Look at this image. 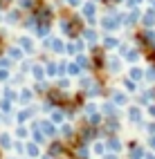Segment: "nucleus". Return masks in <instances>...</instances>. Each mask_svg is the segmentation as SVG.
Here are the masks:
<instances>
[{
	"mask_svg": "<svg viewBox=\"0 0 155 159\" xmlns=\"http://www.w3.org/2000/svg\"><path fill=\"white\" fill-rule=\"evenodd\" d=\"M148 114L155 119V103H148Z\"/></svg>",
	"mask_w": 155,
	"mask_h": 159,
	"instance_id": "de8ad7c7",
	"label": "nucleus"
},
{
	"mask_svg": "<svg viewBox=\"0 0 155 159\" xmlns=\"http://www.w3.org/2000/svg\"><path fill=\"white\" fill-rule=\"evenodd\" d=\"M34 18L38 20V23H45V25H52V20H54V7H49L47 2H43V0H38V5L32 9Z\"/></svg>",
	"mask_w": 155,
	"mask_h": 159,
	"instance_id": "f03ea898",
	"label": "nucleus"
},
{
	"mask_svg": "<svg viewBox=\"0 0 155 159\" xmlns=\"http://www.w3.org/2000/svg\"><path fill=\"white\" fill-rule=\"evenodd\" d=\"M81 72H83V70L77 65V61H70L65 65V74H68V76H81Z\"/></svg>",
	"mask_w": 155,
	"mask_h": 159,
	"instance_id": "412c9836",
	"label": "nucleus"
},
{
	"mask_svg": "<svg viewBox=\"0 0 155 159\" xmlns=\"http://www.w3.org/2000/svg\"><path fill=\"white\" fill-rule=\"evenodd\" d=\"M32 74L36 81H43L45 79V65H32Z\"/></svg>",
	"mask_w": 155,
	"mask_h": 159,
	"instance_id": "cd10ccee",
	"label": "nucleus"
},
{
	"mask_svg": "<svg viewBox=\"0 0 155 159\" xmlns=\"http://www.w3.org/2000/svg\"><path fill=\"white\" fill-rule=\"evenodd\" d=\"M144 79H146L148 83H155V67H148L146 74H144Z\"/></svg>",
	"mask_w": 155,
	"mask_h": 159,
	"instance_id": "4c0bfd02",
	"label": "nucleus"
},
{
	"mask_svg": "<svg viewBox=\"0 0 155 159\" xmlns=\"http://www.w3.org/2000/svg\"><path fill=\"white\" fill-rule=\"evenodd\" d=\"M27 155H29V157H38V146H36V143H29V146H27Z\"/></svg>",
	"mask_w": 155,
	"mask_h": 159,
	"instance_id": "ea45409f",
	"label": "nucleus"
},
{
	"mask_svg": "<svg viewBox=\"0 0 155 159\" xmlns=\"http://www.w3.org/2000/svg\"><path fill=\"white\" fill-rule=\"evenodd\" d=\"M5 79H9V74H7V70L2 67V70H0V81H5Z\"/></svg>",
	"mask_w": 155,
	"mask_h": 159,
	"instance_id": "8fccbe9b",
	"label": "nucleus"
},
{
	"mask_svg": "<svg viewBox=\"0 0 155 159\" xmlns=\"http://www.w3.org/2000/svg\"><path fill=\"white\" fill-rule=\"evenodd\" d=\"M18 45L23 47L25 54H34V52H36V45H34V40L29 38V36H20L18 38Z\"/></svg>",
	"mask_w": 155,
	"mask_h": 159,
	"instance_id": "ddd939ff",
	"label": "nucleus"
},
{
	"mask_svg": "<svg viewBox=\"0 0 155 159\" xmlns=\"http://www.w3.org/2000/svg\"><path fill=\"white\" fill-rule=\"evenodd\" d=\"M45 76H59V63H54V61H49L47 65H45Z\"/></svg>",
	"mask_w": 155,
	"mask_h": 159,
	"instance_id": "393cba45",
	"label": "nucleus"
},
{
	"mask_svg": "<svg viewBox=\"0 0 155 159\" xmlns=\"http://www.w3.org/2000/svg\"><path fill=\"white\" fill-rule=\"evenodd\" d=\"M81 38H83L86 43H90V45H95L97 40H99V34L95 31V27H86L83 31H81Z\"/></svg>",
	"mask_w": 155,
	"mask_h": 159,
	"instance_id": "4468645a",
	"label": "nucleus"
},
{
	"mask_svg": "<svg viewBox=\"0 0 155 159\" xmlns=\"http://www.w3.org/2000/svg\"><path fill=\"white\" fill-rule=\"evenodd\" d=\"M101 114L103 116H117V105L112 101H103L101 103Z\"/></svg>",
	"mask_w": 155,
	"mask_h": 159,
	"instance_id": "f3484780",
	"label": "nucleus"
},
{
	"mask_svg": "<svg viewBox=\"0 0 155 159\" xmlns=\"http://www.w3.org/2000/svg\"><path fill=\"white\" fill-rule=\"evenodd\" d=\"M63 14V18H61V23H59V27H61V34L63 36H68V38H79L81 36V31L86 29V20H83V16H77V14H72L70 9L65 11H61Z\"/></svg>",
	"mask_w": 155,
	"mask_h": 159,
	"instance_id": "f257e3e1",
	"label": "nucleus"
},
{
	"mask_svg": "<svg viewBox=\"0 0 155 159\" xmlns=\"http://www.w3.org/2000/svg\"><path fill=\"white\" fill-rule=\"evenodd\" d=\"M86 121H88L90 125H95V128H101V123H103V114H101V112H95V114H90Z\"/></svg>",
	"mask_w": 155,
	"mask_h": 159,
	"instance_id": "5701e85b",
	"label": "nucleus"
},
{
	"mask_svg": "<svg viewBox=\"0 0 155 159\" xmlns=\"http://www.w3.org/2000/svg\"><path fill=\"white\" fill-rule=\"evenodd\" d=\"M103 150H106V146H103V143H95V152L97 155H103Z\"/></svg>",
	"mask_w": 155,
	"mask_h": 159,
	"instance_id": "49530a36",
	"label": "nucleus"
},
{
	"mask_svg": "<svg viewBox=\"0 0 155 159\" xmlns=\"http://www.w3.org/2000/svg\"><path fill=\"white\" fill-rule=\"evenodd\" d=\"M144 74H146V70H144V67L133 65V67H130V72H128V76L135 81V83H142V81H144Z\"/></svg>",
	"mask_w": 155,
	"mask_h": 159,
	"instance_id": "dca6fc26",
	"label": "nucleus"
},
{
	"mask_svg": "<svg viewBox=\"0 0 155 159\" xmlns=\"http://www.w3.org/2000/svg\"><path fill=\"white\" fill-rule=\"evenodd\" d=\"M99 25H101V29L106 31V34H112V31H117L121 27V23L115 16V9H112L110 14H103V18H99Z\"/></svg>",
	"mask_w": 155,
	"mask_h": 159,
	"instance_id": "7ed1b4c3",
	"label": "nucleus"
},
{
	"mask_svg": "<svg viewBox=\"0 0 155 159\" xmlns=\"http://www.w3.org/2000/svg\"><path fill=\"white\" fill-rule=\"evenodd\" d=\"M9 20H12V23H18V20H20V11H18V9L9 14Z\"/></svg>",
	"mask_w": 155,
	"mask_h": 159,
	"instance_id": "37998d69",
	"label": "nucleus"
},
{
	"mask_svg": "<svg viewBox=\"0 0 155 159\" xmlns=\"http://www.w3.org/2000/svg\"><path fill=\"white\" fill-rule=\"evenodd\" d=\"M56 88H59V90H63V92H68V90H70V76H68V79L61 76L59 83H56Z\"/></svg>",
	"mask_w": 155,
	"mask_h": 159,
	"instance_id": "f704fd0d",
	"label": "nucleus"
},
{
	"mask_svg": "<svg viewBox=\"0 0 155 159\" xmlns=\"http://www.w3.org/2000/svg\"><path fill=\"white\" fill-rule=\"evenodd\" d=\"M97 134H99V128H95V125H90L88 121H83V125H81V130L77 132V137L81 141H92V139H97Z\"/></svg>",
	"mask_w": 155,
	"mask_h": 159,
	"instance_id": "20e7f679",
	"label": "nucleus"
},
{
	"mask_svg": "<svg viewBox=\"0 0 155 159\" xmlns=\"http://www.w3.org/2000/svg\"><path fill=\"white\" fill-rule=\"evenodd\" d=\"M144 56H146V61L151 63V67H155V45H153V47H148L146 52H144Z\"/></svg>",
	"mask_w": 155,
	"mask_h": 159,
	"instance_id": "2f4dec72",
	"label": "nucleus"
},
{
	"mask_svg": "<svg viewBox=\"0 0 155 159\" xmlns=\"http://www.w3.org/2000/svg\"><path fill=\"white\" fill-rule=\"evenodd\" d=\"M153 99H155V94H153V90H146V92H142L139 97H137L139 105H148V103H151Z\"/></svg>",
	"mask_w": 155,
	"mask_h": 159,
	"instance_id": "b1692460",
	"label": "nucleus"
},
{
	"mask_svg": "<svg viewBox=\"0 0 155 159\" xmlns=\"http://www.w3.org/2000/svg\"><path fill=\"white\" fill-rule=\"evenodd\" d=\"M106 70L108 74H119L121 70H124V58H119V56H106Z\"/></svg>",
	"mask_w": 155,
	"mask_h": 159,
	"instance_id": "39448f33",
	"label": "nucleus"
},
{
	"mask_svg": "<svg viewBox=\"0 0 155 159\" xmlns=\"http://www.w3.org/2000/svg\"><path fill=\"white\" fill-rule=\"evenodd\" d=\"M83 112H86V114L90 116V114H95V112H99V110H97V105L90 101V103H83Z\"/></svg>",
	"mask_w": 155,
	"mask_h": 159,
	"instance_id": "e433bc0d",
	"label": "nucleus"
},
{
	"mask_svg": "<svg viewBox=\"0 0 155 159\" xmlns=\"http://www.w3.org/2000/svg\"><path fill=\"white\" fill-rule=\"evenodd\" d=\"M108 148H110L112 152H119V150H121V141L117 139L115 134H110V137H108Z\"/></svg>",
	"mask_w": 155,
	"mask_h": 159,
	"instance_id": "a878e982",
	"label": "nucleus"
},
{
	"mask_svg": "<svg viewBox=\"0 0 155 159\" xmlns=\"http://www.w3.org/2000/svg\"><path fill=\"white\" fill-rule=\"evenodd\" d=\"M148 132H151V134H155V121H153V123H148Z\"/></svg>",
	"mask_w": 155,
	"mask_h": 159,
	"instance_id": "603ef678",
	"label": "nucleus"
},
{
	"mask_svg": "<svg viewBox=\"0 0 155 159\" xmlns=\"http://www.w3.org/2000/svg\"><path fill=\"white\" fill-rule=\"evenodd\" d=\"M121 85H124V92H137V90H139V85H137L130 76H124V79H121Z\"/></svg>",
	"mask_w": 155,
	"mask_h": 159,
	"instance_id": "6ab92c4d",
	"label": "nucleus"
},
{
	"mask_svg": "<svg viewBox=\"0 0 155 159\" xmlns=\"http://www.w3.org/2000/svg\"><path fill=\"white\" fill-rule=\"evenodd\" d=\"M95 83V79H90V76H81V81H79V88H81V92H86V90H90V85Z\"/></svg>",
	"mask_w": 155,
	"mask_h": 159,
	"instance_id": "c756f323",
	"label": "nucleus"
},
{
	"mask_svg": "<svg viewBox=\"0 0 155 159\" xmlns=\"http://www.w3.org/2000/svg\"><path fill=\"white\" fill-rule=\"evenodd\" d=\"M9 2H12V0H0V9H5V7H9Z\"/></svg>",
	"mask_w": 155,
	"mask_h": 159,
	"instance_id": "3c124183",
	"label": "nucleus"
},
{
	"mask_svg": "<svg viewBox=\"0 0 155 159\" xmlns=\"http://www.w3.org/2000/svg\"><path fill=\"white\" fill-rule=\"evenodd\" d=\"M151 146L155 148V134H151Z\"/></svg>",
	"mask_w": 155,
	"mask_h": 159,
	"instance_id": "5fc2aeb1",
	"label": "nucleus"
},
{
	"mask_svg": "<svg viewBox=\"0 0 155 159\" xmlns=\"http://www.w3.org/2000/svg\"><path fill=\"white\" fill-rule=\"evenodd\" d=\"M45 49L54 52V54H65V43L61 38H45Z\"/></svg>",
	"mask_w": 155,
	"mask_h": 159,
	"instance_id": "0eeeda50",
	"label": "nucleus"
},
{
	"mask_svg": "<svg viewBox=\"0 0 155 159\" xmlns=\"http://www.w3.org/2000/svg\"><path fill=\"white\" fill-rule=\"evenodd\" d=\"M130 159H144V150L139 146H133L130 148Z\"/></svg>",
	"mask_w": 155,
	"mask_h": 159,
	"instance_id": "473e14b6",
	"label": "nucleus"
},
{
	"mask_svg": "<svg viewBox=\"0 0 155 159\" xmlns=\"http://www.w3.org/2000/svg\"><path fill=\"white\" fill-rule=\"evenodd\" d=\"M9 65H12V63H9L7 58H2V61H0V67H5V70H9Z\"/></svg>",
	"mask_w": 155,
	"mask_h": 159,
	"instance_id": "09e8293b",
	"label": "nucleus"
},
{
	"mask_svg": "<svg viewBox=\"0 0 155 159\" xmlns=\"http://www.w3.org/2000/svg\"><path fill=\"white\" fill-rule=\"evenodd\" d=\"M16 97H18V94H16L14 90H5V99H7V101H12V99H16Z\"/></svg>",
	"mask_w": 155,
	"mask_h": 159,
	"instance_id": "a18cd8bd",
	"label": "nucleus"
},
{
	"mask_svg": "<svg viewBox=\"0 0 155 159\" xmlns=\"http://www.w3.org/2000/svg\"><path fill=\"white\" fill-rule=\"evenodd\" d=\"M95 14H97V2H95V0L81 2V16H83V20H86V18H97Z\"/></svg>",
	"mask_w": 155,
	"mask_h": 159,
	"instance_id": "1a4fd4ad",
	"label": "nucleus"
},
{
	"mask_svg": "<svg viewBox=\"0 0 155 159\" xmlns=\"http://www.w3.org/2000/svg\"><path fill=\"white\" fill-rule=\"evenodd\" d=\"M32 112H34V110H23V112L18 114V121H20V123H25L29 116H32Z\"/></svg>",
	"mask_w": 155,
	"mask_h": 159,
	"instance_id": "58836bf2",
	"label": "nucleus"
},
{
	"mask_svg": "<svg viewBox=\"0 0 155 159\" xmlns=\"http://www.w3.org/2000/svg\"><path fill=\"white\" fill-rule=\"evenodd\" d=\"M32 99H34V92H32V90H23V92H20V101H23L25 105L32 101Z\"/></svg>",
	"mask_w": 155,
	"mask_h": 159,
	"instance_id": "72a5a7b5",
	"label": "nucleus"
},
{
	"mask_svg": "<svg viewBox=\"0 0 155 159\" xmlns=\"http://www.w3.org/2000/svg\"><path fill=\"white\" fill-rule=\"evenodd\" d=\"M77 65H79L81 70H92L90 58H86V56H83V52H81V54H77Z\"/></svg>",
	"mask_w": 155,
	"mask_h": 159,
	"instance_id": "bb28decb",
	"label": "nucleus"
},
{
	"mask_svg": "<svg viewBox=\"0 0 155 159\" xmlns=\"http://www.w3.org/2000/svg\"><path fill=\"white\" fill-rule=\"evenodd\" d=\"M110 97H112V103H115L117 108H121V105L128 103V94L121 92V90H115V88H112V90H110Z\"/></svg>",
	"mask_w": 155,
	"mask_h": 159,
	"instance_id": "9b49d317",
	"label": "nucleus"
},
{
	"mask_svg": "<svg viewBox=\"0 0 155 159\" xmlns=\"http://www.w3.org/2000/svg\"><path fill=\"white\" fill-rule=\"evenodd\" d=\"M142 119H144L142 108H139V105H130V108H128V121L137 125V123H142Z\"/></svg>",
	"mask_w": 155,
	"mask_h": 159,
	"instance_id": "f8f14e48",
	"label": "nucleus"
},
{
	"mask_svg": "<svg viewBox=\"0 0 155 159\" xmlns=\"http://www.w3.org/2000/svg\"><path fill=\"white\" fill-rule=\"evenodd\" d=\"M103 159H117V155H115V152H110V155H106Z\"/></svg>",
	"mask_w": 155,
	"mask_h": 159,
	"instance_id": "864d4df0",
	"label": "nucleus"
},
{
	"mask_svg": "<svg viewBox=\"0 0 155 159\" xmlns=\"http://www.w3.org/2000/svg\"><path fill=\"white\" fill-rule=\"evenodd\" d=\"M139 25H142V27H146V29H153V27H155V7L146 9V11H142Z\"/></svg>",
	"mask_w": 155,
	"mask_h": 159,
	"instance_id": "6e6552de",
	"label": "nucleus"
},
{
	"mask_svg": "<svg viewBox=\"0 0 155 159\" xmlns=\"http://www.w3.org/2000/svg\"><path fill=\"white\" fill-rule=\"evenodd\" d=\"M121 128V123H119V119H117V116H108V119H106V116H103V123H101V130H103V134H115L117 130Z\"/></svg>",
	"mask_w": 155,
	"mask_h": 159,
	"instance_id": "423d86ee",
	"label": "nucleus"
},
{
	"mask_svg": "<svg viewBox=\"0 0 155 159\" xmlns=\"http://www.w3.org/2000/svg\"><path fill=\"white\" fill-rule=\"evenodd\" d=\"M65 116H68V114H65L63 110L59 108V110H52V116H49V121H52V123H56V125H61V123H65Z\"/></svg>",
	"mask_w": 155,
	"mask_h": 159,
	"instance_id": "aec40b11",
	"label": "nucleus"
},
{
	"mask_svg": "<svg viewBox=\"0 0 155 159\" xmlns=\"http://www.w3.org/2000/svg\"><path fill=\"white\" fill-rule=\"evenodd\" d=\"M63 2H65L68 7H72V9H74V7H81V0H63Z\"/></svg>",
	"mask_w": 155,
	"mask_h": 159,
	"instance_id": "c03bdc74",
	"label": "nucleus"
},
{
	"mask_svg": "<svg viewBox=\"0 0 155 159\" xmlns=\"http://www.w3.org/2000/svg\"><path fill=\"white\" fill-rule=\"evenodd\" d=\"M9 58H12V61H23V49H20V47H12V49H9Z\"/></svg>",
	"mask_w": 155,
	"mask_h": 159,
	"instance_id": "7c9ffc66",
	"label": "nucleus"
},
{
	"mask_svg": "<svg viewBox=\"0 0 155 159\" xmlns=\"http://www.w3.org/2000/svg\"><path fill=\"white\" fill-rule=\"evenodd\" d=\"M0 110H2V112H9V110H12V101L2 99V101H0Z\"/></svg>",
	"mask_w": 155,
	"mask_h": 159,
	"instance_id": "a19ab883",
	"label": "nucleus"
},
{
	"mask_svg": "<svg viewBox=\"0 0 155 159\" xmlns=\"http://www.w3.org/2000/svg\"><path fill=\"white\" fill-rule=\"evenodd\" d=\"M101 47H103V49H117V47H119V40H117L115 36H103Z\"/></svg>",
	"mask_w": 155,
	"mask_h": 159,
	"instance_id": "a211bd4d",
	"label": "nucleus"
},
{
	"mask_svg": "<svg viewBox=\"0 0 155 159\" xmlns=\"http://www.w3.org/2000/svg\"><path fill=\"white\" fill-rule=\"evenodd\" d=\"M61 134H63L65 139H72V137H74L77 132H74V128H72V125H68V123H61Z\"/></svg>",
	"mask_w": 155,
	"mask_h": 159,
	"instance_id": "c85d7f7f",
	"label": "nucleus"
},
{
	"mask_svg": "<svg viewBox=\"0 0 155 159\" xmlns=\"http://www.w3.org/2000/svg\"><path fill=\"white\" fill-rule=\"evenodd\" d=\"M47 90H49V88L45 85L43 81H36V83H34V92H38V94H45Z\"/></svg>",
	"mask_w": 155,
	"mask_h": 159,
	"instance_id": "c9c22d12",
	"label": "nucleus"
},
{
	"mask_svg": "<svg viewBox=\"0 0 155 159\" xmlns=\"http://www.w3.org/2000/svg\"><path fill=\"white\" fill-rule=\"evenodd\" d=\"M9 143H12V137H9V134H2V137H0V146H9Z\"/></svg>",
	"mask_w": 155,
	"mask_h": 159,
	"instance_id": "79ce46f5",
	"label": "nucleus"
},
{
	"mask_svg": "<svg viewBox=\"0 0 155 159\" xmlns=\"http://www.w3.org/2000/svg\"><path fill=\"white\" fill-rule=\"evenodd\" d=\"M133 2H135V5H142V2H144V0H133Z\"/></svg>",
	"mask_w": 155,
	"mask_h": 159,
	"instance_id": "6e6d98bb",
	"label": "nucleus"
},
{
	"mask_svg": "<svg viewBox=\"0 0 155 159\" xmlns=\"http://www.w3.org/2000/svg\"><path fill=\"white\" fill-rule=\"evenodd\" d=\"M63 152H65V148H63L61 141H54V143L49 146V150H47V155H52V157H61Z\"/></svg>",
	"mask_w": 155,
	"mask_h": 159,
	"instance_id": "4be33fe9",
	"label": "nucleus"
},
{
	"mask_svg": "<svg viewBox=\"0 0 155 159\" xmlns=\"http://www.w3.org/2000/svg\"><path fill=\"white\" fill-rule=\"evenodd\" d=\"M146 159H155V155H146Z\"/></svg>",
	"mask_w": 155,
	"mask_h": 159,
	"instance_id": "4d7b16f0",
	"label": "nucleus"
},
{
	"mask_svg": "<svg viewBox=\"0 0 155 159\" xmlns=\"http://www.w3.org/2000/svg\"><path fill=\"white\" fill-rule=\"evenodd\" d=\"M139 56H142V49H137V47H126V52L121 54V58L126 63H133V65L139 61Z\"/></svg>",
	"mask_w": 155,
	"mask_h": 159,
	"instance_id": "9d476101",
	"label": "nucleus"
},
{
	"mask_svg": "<svg viewBox=\"0 0 155 159\" xmlns=\"http://www.w3.org/2000/svg\"><path fill=\"white\" fill-rule=\"evenodd\" d=\"M38 128L43 130V134H47V137H54V134H56V123H52L49 119L40 121V123H38Z\"/></svg>",
	"mask_w": 155,
	"mask_h": 159,
	"instance_id": "2eb2a0df",
	"label": "nucleus"
}]
</instances>
